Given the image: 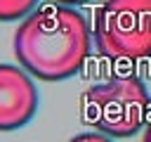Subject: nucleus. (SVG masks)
<instances>
[{
  "label": "nucleus",
  "mask_w": 151,
  "mask_h": 142,
  "mask_svg": "<svg viewBox=\"0 0 151 142\" xmlns=\"http://www.w3.org/2000/svg\"><path fill=\"white\" fill-rule=\"evenodd\" d=\"M92 47L85 17L57 2L38 7L14 31V54L24 71L40 80H66L76 76Z\"/></svg>",
  "instance_id": "f257e3e1"
},
{
  "label": "nucleus",
  "mask_w": 151,
  "mask_h": 142,
  "mask_svg": "<svg viewBox=\"0 0 151 142\" xmlns=\"http://www.w3.org/2000/svg\"><path fill=\"white\" fill-rule=\"evenodd\" d=\"M151 99L146 85L134 76H116L90 85L80 97V116L94 133L113 140L132 137L146 121Z\"/></svg>",
  "instance_id": "f03ea898"
},
{
  "label": "nucleus",
  "mask_w": 151,
  "mask_h": 142,
  "mask_svg": "<svg viewBox=\"0 0 151 142\" xmlns=\"http://www.w3.org/2000/svg\"><path fill=\"white\" fill-rule=\"evenodd\" d=\"M94 43L111 59L151 57V0H104L94 12Z\"/></svg>",
  "instance_id": "7ed1b4c3"
},
{
  "label": "nucleus",
  "mask_w": 151,
  "mask_h": 142,
  "mask_svg": "<svg viewBox=\"0 0 151 142\" xmlns=\"http://www.w3.org/2000/svg\"><path fill=\"white\" fill-rule=\"evenodd\" d=\"M38 88L28 71L21 66H0V128L17 130L31 123L38 111Z\"/></svg>",
  "instance_id": "20e7f679"
},
{
  "label": "nucleus",
  "mask_w": 151,
  "mask_h": 142,
  "mask_svg": "<svg viewBox=\"0 0 151 142\" xmlns=\"http://www.w3.org/2000/svg\"><path fill=\"white\" fill-rule=\"evenodd\" d=\"M40 0H0V19L2 21H17L21 17H28L35 12Z\"/></svg>",
  "instance_id": "39448f33"
},
{
  "label": "nucleus",
  "mask_w": 151,
  "mask_h": 142,
  "mask_svg": "<svg viewBox=\"0 0 151 142\" xmlns=\"http://www.w3.org/2000/svg\"><path fill=\"white\" fill-rule=\"evenodd\" d=\"M68 142H113V137L101 135V133H80V135L71 137Z\"/></svg>",
  "instance_id": "423d86ee"
},
{
  "label": "nucleus",
  "mask_w": 151,
  "mask_h": 142,
  "mask_svg": "<svg viewBox=\"0 0 151 142\" xmlns=\"http://www.w3.org/2000/svg\"><path fill=\"white\" fill-rule=\"evenodd\" d=\"M52 2L64 5V7H76V5H85V2H90V0H52Z\"/></svg>",
  "instance_id": "0eeeda50"
},
{
  "label": "nucleus",
  "mask_w": 151,
  "mask_h": 142,
  "mask_svg": "<svg viewBox=\"0 0 151 142\" xmlns=\"http://www.w3.org/2000/svg\"><path fill=\"white\" fill-rule=\"evenodd\" d=\"M142 142H151V123L146 125V130H144V140Z\"/></svg>",
  "instance_id": "6e6552de"
}]
</instances>
